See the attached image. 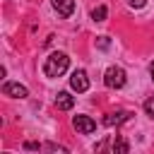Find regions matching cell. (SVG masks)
<instances>
[{
    "mask_svg": "<svg viewBox=\"0 0 154 154\" xmlns=\"http://www.w3.org/2000/svg\"><path fill=\"white\" fill-rule=\"evenodd\" d=\"M67 65H70V58H67V53H63V51H55V53H51L48 58H46V63H43V75L46 77H60L65 70H67Z\"/></svg>",
    "mask_w": 154,
    "mask_h": 154,
    "instance_id": "6da1fadb",
    "label": "cell"
},
{
    "mask_svg": "<svg viewBox=\"0 0 154 154\" xmlns=\"http://www.w3.org/2000/svg\"><path fill=\"white\" fill-rule=\"evenodd\" d=\"M125 82H128V75H125V70H123L120 65L106 67V72H103V84H106L108 89H123Z\"/></svg>",
    "mask_w": 154,
    "mask_h": 154,
    "instance_id": "7a4b0ae2",
    "label": "cell"
},
{
    "mask_svg": "<svg viewBox=\"0 0 154 154\" xmlns=\"http://www.w3.org/2000/svg\"><path fill=\"white\" fill-rule=\"evenodd\" d=\"M2 94L5 96H12V99H26L29 96V89L19 82H5L2 84Z\"/></svg>",
    "mask_w": 154,
    "mask_h": 154,
    "instance_id": "3957f363",
    "label": "cell"
},
{
    "mask_svg": "<svg viewBox=\"0 0 154 154\" xmlns=\"http://www.w3.org/2000/svg\"><path fill=\"white\" fill-rule=\"evenodd\" d=\"M70 87H72L77 94L87 91V89H89V77H87V72H84V70H75L72 77H70Z\"/></svg>",
    "mask_w": 154,
    "mask_h": 154,
    "instance_id": "277c9868",
    "label": "cell"
},
{
    "mask_svg": "<svg viewBox=\"0 0 154 154\" xmlns=\"http://www.w3.org/2000/svg\"><path fill=\"white\" fill-rule=\"evenodd\" d=\"M72 125H75V130L82 132V135H91V132L96 130V123H94L89 116H75V118H72Z\"/></svg>",
    "mask_w": 154,
    "mask_h": 154,
    "instance_id": "5b68a950",
    "label": "cell"
},
{
    "mask_svg": "<svg viewBox=\"0 0 154 154\" xmlns=\"http://www.w3.org/2000/svg\"><path fill=\"white\" fill-rule=\"evenodd\" d=\"M51 2H53V10L60 17H70L75 12V0H51Z\"/></svg>",
    "mask_w": 154,
    "mask_h": 154,
    "instance_id": "8992f818",
    "label": "cell"
},
{
    "mask_svg": "<svg viewBox=\"0 0 154 154\" xmlns=\"http://www.w3.org/2000/svg\"><path fill=\"white\" fill-rule=\"evenodd\" d=\"M55 106H58L60 111H70V108L75 106V96H70L67 91H58V96H55Z\"/></svg>",
    "mask_w": 154,
    "mask_h": 154,
    "instance_id": "52a82bcc",
    "label": "cell"
},
{
    "mask_svg": "<svg viewBox=\"0 0 154 154\" xmlns=\"http://www.w3.org/2000/svg\"><path fill=\"white\" fill-rule=\"evenodd\" d=\"M128 118H130L128 111H116V113H108V116L103 118V123H106V125H120V123H125Z\"/></svg>",
    "mask_w": 154,
    "mask_h": 154,
    "instance_id": "ba28073f",
    "label": "cell"
},
{
    "mask_svg": "<svg viewBox=\"0 0 154 154\" xmlns=\"http://www.w3.org/2000/svg\"><path fill=\"white\" fill-rule=\"evenodd\" d=\"M111 152H113V154H128V152H130V144H128L123 137H118V140H113Z\"/></svg>",
    "mask_w": 154,
    "mask_h": 154,
    "instance_id": "9c48e42d",
    "label": "cell"
},
{
    "mask_svg": "<svg viewBox=\"0 0 154 154\" xmlns=\"http://www.w3.org/2000/svg\"><path fill=\"white\" fill-rule=\"evenodd\" d=\"M106 14H108L106 5H99V7H94V10H91V19H94V22H103V19H106Z\"/></svg>",
    "mask_w": 154,
    "mask_h": 154,
    "instance_id": "30bf717a",
    "label": "cell"
},
{
    "mask_svg": "<svg viewBox=\"0 0 154 154\" xmlns=\"http://www.w3.org/2000/svg\"><path fill=\"white\" fill-rule=\"evenodd\" d=\"M43 149H46V152H63V154L67 152V147H63V144H53V142H46Z\"/></svg>",
    "mask_w": 154,
    "mask_h": 154,
    "instance_id": "8fae6325",
    "label": "cell"
},
{
    "mask_svg": "<svg viewBox=\"0 0 154 154\" xmlns=\"http://www.w3.org/2000/svg\"><path fill=\"white\" fill-rule=\"evenodd\" d=\"M144 113H147V116H149V118H154V96H152V99H147V101H144Z\"/></svg>",
    "mask_w": 154,
    "mask_h": 154,
    "instance_id": "7c38bea8",
    "label": "cell"
},
{
    "mask_svg": "<svg viewBox=\"0 0 154 154\" xmlns=\"http://www.w3.org/2000/svg\"><path fill=\"white\" fill-rule=\"evenodd\" d=\"M24 149L26 152H41L43 144H38V142H24Z\"/></svg>",
    "mask_w": 154,
    "mask_h": 154,
    "instance_id": "4fadbf2b",
    "label": "cell"
},
{
    "mask_svg": "<svg viewBox=\"0 0 154 154\" xmlns=\"http://www.w3.org/2000/svg\"><path fill=\"white\" fill-rule=\"evenodd\" d=\"M96 46H99L101 51H106V48L111 46V41H108V36H99V41H96Z\"/></svg>",
    "mask_w": 154,
    "mask_h": 154,
    "instance_id": "5bb4252c",
    "label": "cell"
},
{
    "mask_svg": "<svg viewBox=\"0 0 154 154\" xmlns=\"http://www.w3.org/2000/svg\"><path fill=\"white\" fill-rule=\"evenodd\" d=\"M128 5H130V7H135V10H140V7H144V5H147V0H128Z\"/></svg>",
    "mask_w": 154,
    "mask_h": 154,
    "instance_id": "9a60e30c",
    "label": "cell"
},
{
    "mask_svg": "<svg viewBox=\"0 0 154 154\" xmlns=\"http://www.w3.org/2000/svg\"><path fill=\"white\" fill-rule=\"evenodd\" d=\"M149 75H152V82H154V60L149 63Z\"/></svg>",
    "mask_w": 154,
    "mask_h": 154,
    "instance_id": "2e32d148",
    "label": "cell"
}]
</instances>
